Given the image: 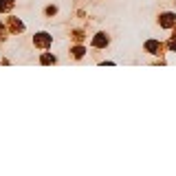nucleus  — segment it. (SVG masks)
I'll list each match as a JSON object with an SVG mask.
<instances>
[{"label": "nucleus", "mask_w": 176, "mask_h": 176, "mask_svg": "<svg viewBox=\"0 0 176 176\" xmlns=\"http://www.w3.org/2000/svg\"><path fill=\"white\" fill-rule=\"evenodd\" d=\"M161 24H163V27H172V24H176L174 13H165V16H161Z\"/></svg>", "instance_id": "2"}, {"label": "nucleus", "mask_w": 176, "mask_h": 176, "mask_svg": "<svg viewBox=\"0 0 176 176\" xmlns=\"http://www.w3.org/2000/svg\"><path fill=\"white\" fill-rule=\"evenodd\" d=\"M145 48H147L150 53H154V55H156V53L161 51V44H159V42H147V44H145Z\"/></svg>", "instance_id": "4"}, {"label": "nucleus", "mask_w": 176, "mask_h": 176, "mask_svg": "<svg viewBox=\"0 0 176 176\" xmlns=\"http://www.w3.org/2000/svg\"><path fill=\"white\" fill-rule=\"evenodd\" d=\"M73 55H75V57H82V55H84V48H82V46H75V48H73Z\"/></svg>", "instance_id": "6"}, {"label": "nucleus", "mask_w": 176, "mask_h": 176, "mask_svg": "<svg viewBox=\"0 0 176 176\" xmlns=\"http://www.w3.org/2000/svg\"><path fill=\"white\" fill-rule=\"evenodd\" d=\"M13 7V0H0V9L2 11H9Z\"/></svg>", "instance_id": "5"}, {"label": "nucleus", "mask_w": 176, "mask_h": 176, "mask_svg": "<svg viewBox=\"0 0 176 176\" xmlns=\"http://www.w3.org/2000/svg\"><path fill=\"white\" fill-rule=\"evenodd\" d=\"M42 62L44 64H51V62H55V57L53 55H42Z\"/></svg>", "instance_id": "7"}, {"label": "nucleus", "mask_w": 176, "mask_h": 176, "mask_svg": "<svg viewBox=\"0 0 176 176\" xmlns=\"http://www.w3.org/2000/svg\"><path fill=\"white\" fill-rule=\"evenodd\" d=\"M106 44H108V38H106L104 33H99V35L93 40V46H106Z\"/></svg>", "instance_id": "3"}, {"label": "nucleus", "mask_w": 176, "mask_h": 176, "mask_svg": "<svg viewBox=\"0 0 176 176\" xmlns=\"http://www.w3.org/2000/svg\"><path fill=\"white\" fill-rule=\"evenodd\" d=\"M2 33H5V29H2V27H0V40H2V38H5Z\"/></svg>", "instance_id": "8"}, {"label": "nucleus", "mask_w": 176, "mask_h": 176, "mask_svg": "<svg viewBox=\"0 0 176 176\" xmlns=\"http://www.w3.org/2000/svg\"><path fill=\"white\" fill-rule=\"evenodd\" d=\"M33 42H35L38 46H48V44H51V38H48V33H38V35L33 38Z\"/></svg>", "instance_id": "1"}]
</instances>
